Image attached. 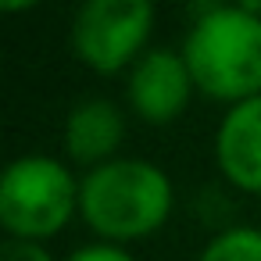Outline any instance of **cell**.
I'll return each instance as SVG.
<instances>
[{"instance_id": "obj_7", "label": "cell", "mask_w": 261, "mask_h": 261, "mask_svg": "<svg viewBox=\"0 0 261 261\" xmlns=\"http://www.w3.org/2000/svg\"><path fill=\"white\" fill-rule=\"evenodd\" d=\"M125 136L122 111L111 100H83L72 108L65 122V147L79 165H108L115 161V150Z\"/></svg>"}, {"instance_id": "obj_5", "label": "cell", "mask_w": 261, "mask_h": 261, "mask_svg": "<svg viewBox=\"0 0 261 261\" xmlns=\"http://www.w3.org/2000/svg\"><path fill=\"white\" fill-rule=\"evenodd\" d=\"M125 90H129L133 111L143 122L165 125V122H175L186 111L190 93L197 86H193V75H190L182 54H172V50L158 47V50H147L133 65Z\"/></svg>"}, {"instance_id": "obj_8", "label": "cell", "mask_w": 261, "mask_h": 261, "mask_svg": "<svg viewBox=\"0 0 261 261\" xmlns=\"http://www.w3.org/2000/svg\"><path fill=\"white\" fill-rule=\"evenodd\" d=\"M200 261H261V229L236 225L218 232L200 250Z\"/></svg>"}, {"instance_id": "obj_9", "label": "cell", "mask_w": 261, "mask_h": 261, "mask_svg": "<svg viewBox=\"0 0 261 261\" xmlns=\"http://www.w3.org/2000/svg\"><path fill=\"white\" fill-rule=\"evenodd\" d=\"M65 261H136V257L118 243H86V247L72 250Z\"/></svg>"}, {"instance_id": "obj_1", "label": "cell", "mask_w": 261, "mask_h": 261, "mask_svg": "<svg viewBox=\"0 0 261 261\" xmlns=\"http://www.w3.org/2000/svg\"><path fill=\"white\" fill-rule=\"evenodd\" d=\"M193 86L222 104L261 97V8L207 4L182 40Z\"/></svg>"}, {"instance_id": "obj_10", "label": "cell", "mask_w": 261, "mask_h": 261, "mask_svg": "<svg viewBox=\"0 0 261 261\" xmlns=\"http://www.w3.org/2000/svg\"><path fill=\"white\" fill-rule=\"evenodd\" d=\"M0 261H54L40 243H22V240H8L4 243V257Z\"/></svg>"}, {"instance_id": "obj_3", "label": "cell", "mask_w": 261, "mask_h": 261, "mask_svg": "<svg viewBox=\"0 0 261 261\" xmlns=\"http://www.w3.org/2000/svg\"><path fill=\"white\" fill-rule=\"evenodd\" d=\"M79 211V179L47 154L11 161L0 179V225L11 240L40 243L58 236Z\"/></svg>"}, {"instance_id": "obj_4", "label": "cell", "mask_w": 261, "mask_h": 261, "mask_svg": "<svg viewBox=\"0 0 261 261\" xmlns=\"http://www.w3.org/2000/svg\"><path fill=\"white\" fill-rule=\"evenodd\" d=\"M154 29L150 0H90L75 11L72 50L97 75H115L136 65Z\"/></svg>"}, {"instance_id": "obj_2", "label": "cell", "mask_w": 261, "mask_h": 261, "mask_svg": "<svg viewBox=\"0 0 261 261\" xmlns=\"http://www.w3.org/2000/svg\"><path fill=\"white\" fill-rule=\"evenodd\" d=\"M172 182L154 161L115 158L79 179V215L100 243H129L158 232L172 215Z\"/></svg>"}, {"instance_id": "obj_6", "label": "cell", "mask_w": 261, "mask_h": 261, "mask_svg": "<svg viewBox=\"0 0 261 261\" xmlns=\"http://www.w3.org/2000/svg\"><path fill=\"white\" fill-rule=\"evenodd\" d=\"M218 172L243 193H261V97L232 104L215 133Z\"/></svg>"}]
</instances>
